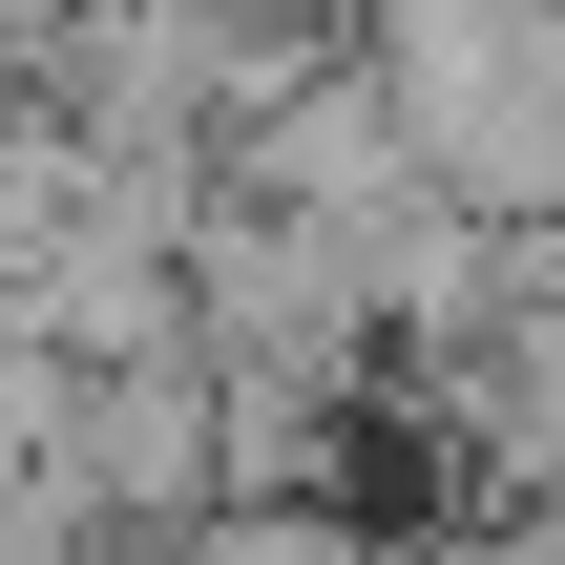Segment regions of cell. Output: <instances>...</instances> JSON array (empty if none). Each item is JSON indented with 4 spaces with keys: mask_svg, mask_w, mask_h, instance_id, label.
<instances>
[{
    "mask_svg": "<svg viewBox=\"0 0 565 565\" xmlns=\"http://www.w3.org/2000/svg\"><path fill=\"white\" fill-rule=\"evenodd\" d=\"M440 565H565V482H524V503H482Z\"/></svg>",
    "mask_w": 565,
    "mask_h": 565,
    "instance_id": "cell-2",
    "label": "cell"
},
{
    "mask_svg": "<svg viewBox=\"0 0 565 565\" xmlns=\"http://www.w3.org/2000/svg\"><path fill=\"white\" fill-rule=\"evenodd\" d=\"M126 545H168V524H210L231 503V398H210V356L189 335H147V356H84L63 377V440H42Z\"/></svg>",
    "mask_w": 565,
    "mask_h": 565,
    "instance_id": "cell-1",
    "label": "cell"
}]
</instances>
